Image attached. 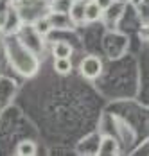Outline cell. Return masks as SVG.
Wrapping results in <instances>:
<instances>
[{"mask_svg":"<svg viewBox=\"0 0 149 156\" xmlns=\"http://www.w3.org/2000/svg\"><path fill=\"white\" fill-rule=\"evenodd\" d=\"M72 4H74V0H52L50 9H52L54 13H63V15H68V13H70Z\"/></svg>","mask_w":149,"mask_h":156,"instance_id":"obj_8","label":"cell"},{"mask_svg":"<svg viewBox=\"0 0 149 156\" xmlns=\"http://www.w3.org/2000/svg\"><path fill=\"white\" fill-rule=\"evenodd\" d=\"M95 2H97V4H99L103 9H108V7L111 5V0H95Z\"/></svg>","mask_w":149,"mask_h":156,"instance_id":"obj_10","label":"cell"},{"mask_svg":"<svg viewBox=\"0 0 149 156\" xmlns=\"http://www.w3.org/2000/svg\"><path fill=\"white\" fill-rule=\"evenodd\" d=\"M79 72L85 79H97L103 74V61L97 56H86L79 65Z\"/></svg>","mask_w":149,"mask_h":156,"instance_id":"obj_1","label":"cell"},{"mask_svg":"<svg viewBox=\"0 0 149 156\" xmlns=\"http://www.w3.org/2000/svg\"><path fill=\"white\" fill-rule=\"evenodd\" d=\"M74 54V48L67 41H56L52 47V56L54 58H70Z\"/></svg>","mask_w":149,"mask_h":156,"instance_id":"obj_5","label":"cell"},{"mask_svg":"<svg viewBox=\"0 0 149 156\" xmlns=\"http://www.w3.org/2000/svg\"><path fill=\"white\" fill-rule=\"evenodd\" d=\"M34 31L38 32V34H49V32L52 31V22H50V18L49 16H45V18H38L36 20V23H34Z\"/></svg>","mask_w":149,"mask_h":156,"instance_id":"obj_9","label":"cell"},{"mask_svg":"<svg viewBox=\"0 0 149 156\" xmlns=\"http://www.w3.org/2000/svg\"><path fill=\"white\" fill-rule=\"evenodd\" d=\"M97 153L103 156H115L119 154V144L113 136H103V140L99 144V149Z\"/></svg>","mask_w":149,"mask_h":156,"instance_id":"obj_2","label":"cell"},{"mask_svg":"<svg viewBox=\"0 0 149 156\" xmlns=\"http://www.w3.org/2000/svg\"><path fill=\"white\" fill-rule=\"evenodd\" d=\"M103 7L95 2V0H88L86 4V13H85V22H97L103 16Z\"/></svg>","mask_w":149,"mask_h":156,"instance_id":"obj_4","label":"cell"},{"mask_svg":"<svg viewBox=\"0 0 149 156\" xmlns=\"http://www.w3.org/2000/svg\"><path fill=\"white\" fill-rule=\"evenodd\" d=\"M54 72L60 76H68L72 72V61L70 58H54Z\"/></svg>","mask_w":149,"mask_h":156,"instance_id":"obj_6","label":"cell"},{"mask_svg":"<svg viewBox=\"0 0 149 156\" xmlns=\"http://www.w3.org/2000/svg\"><path fill=\"white\" fill-rule=\"evenodd\" d=\"M36 151H38V147L32 140H22L16 145V154L20 156H34Z\"/></svg>","mask_w":149,"mask_h":156,"instance_id":"obj_7","label":"cell"},{"mask_svg":"<svg viewBox=\"0 0 149 156\" xmlns=\"http://www.w3.org/2000/svg\"><path fill=\"white\" fill-rule=\"evenodd\" d=\"M86 4H88V0H74V4H72V7H70V13H68L72 23H81V22H85Z\"/></svg>","mask_w":149,"mask_h":156,"instance_id":"obj_3","label":"cell"}]
</instances>
